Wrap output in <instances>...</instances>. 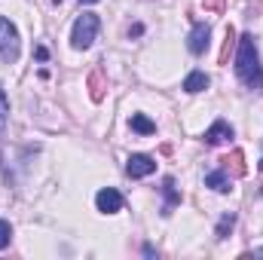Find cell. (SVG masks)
<instances>
[{
	"label": "cell",
	"mask_w": 263,
	"mask_h": 260,
	"mask_svg": "<svg viewBox=\"0 0 263 260\" xmlns=\"http://www.w3.org/2000/svg\"><path fill=\"white\" fill-rule=\"evenodd\" d=\"M230 138H233V126L223 123V120H217L211 129L205 132V144H211V147H217V144H223V141H230Z\"/></svg>",
	"instance_id": "8"
},
{
	"label": "cell",
	"mask_w": 263,
	"mask_h": 260,
	"mask_svg": "<svg viewBox=\"0 0 263 260\" xmlns=\"http://www.w3.org/2000/svg\"><path fill=\"white\" fill-rule=\"evenodd\" d=\"M162 193H165V199H168L162 214H172V205H178V202H181V193L175 190V181H172V178H165V181H162Z\"/></svg>",
	"instance_id": "14"
},
{
	"label": "cell",
	"mask_w": 263,
	"mask_h": 260,
	"mask_svg": "<svg viewBox=\"0 0 263 260\" xmlns=\"http://www.w3.org/2000/svg\"><path fill=\"white\" fill-rule=\"evenodd\" d=\"M126 172H129V178H147V175L156 172V159L153 156H144V153H135V156H129V162H126Z\"/></svg>",
	"instance_id": "4"
},
{
	"label": "cell",
	"mask_w": 263,
	"mask_h": 260,
	"mask_svg": "<svg viewBox=\"0 0 263 260\" xmlns=\"http://www.w3.org/2000/svg\"><path fill=\"white\" fill-rule=\"evenodd\" d=\"M6 117H9V104H6V95L0 92V129L6 126Z\"/></svg>",
	"instance_id": "18"
},
{
	"label": "cell",
	"mask_w": 263,
	"mask_h": 260,
	"mask_svg": "<svg viewBox=\"0 0 263 260\" xmlns=\"http://www.w3.org/2000/svg\"><path fill=\"white\" fill-rule=\"evenodd\" d=\"M9 239H12V230H9V224H6V220H0V248H6V245H9Z\"/></svg>",
	"instance_id": "17"
},
{
	"label": "cell",
	"mask_w": 263,
	"mask_h": 260,
	"mask_svg": "<svg viewBox=\"0 0 263 260\" xmlns=\"http://www.w3.org/2000/svg\"><path fill=\"white\" fill-rule=\"evenodd\" d=\"M184 89H187L190 95H196V92H202V89H208V77H205L202 70H193V73L184 80Z\"/></svg>",
	"instance_id": "12"
},
{
	"label": "cell",
	"mask_w": 263,
	"mask_h": 260,
	"mask_svg": "<svg viewBox=\"0 0 263 260\" xmlns=\"http://www.w3.org/2000/svg\"><path fill=\"white\" fill-rule=\"evenodd\" d=\"M220 162H223V172H233L236 178H242V175L248 172V165H245V153H242V150H233V153L223 156Z\"/></svg>",
	"instance_id": "9"
},
{
	"label": "cell",
	"mask_w": 263,
	"mask_h": 260,
	"mask_svg": "<svg viewBox=\"0 0 263 260\" xmlns=\"http://www.w3.org/2000/svg\"><path fill=\"white\" fill-rule=\"evenodd\" d=\"M208 43H211V28H208V25H196V28L190 31V40H187L190 52H193V55H202V52L208 49Z\"/></svg>",
	"instance_id": "6"
},
{
	"label": "cell",
	"mask_w": 263,
	"mask_h": 260,
	"mask_svg": "<svg viewBox=\"0 0 263 260\" xmlns=\"http://www.w3.org/2000/svg\"><path fill=\"white\" fill-rule=\"evenodd\" d=\"M233 224H236V214H223L220 224H217V239H227L230 230H233Z\"/></svg>",
	"instance_id": "15"
},
{
	"label": "cell",
	"mask_w": 263,
	"mask_h": 260,
	"mask_svg": "<svg viewBox=\"0 0 263 260\" xmlns=\"http://www.w3.org/2000/svg\"><path fill=\"white\" fill-rule=\"evenodd\" d=\"M236 43H239V40H236V28H227V34H223V46H220V55H217V65H230V52H233Z\"/></svg>",
	"instance_id": "11"
},
{
	"label": "cell",
	"mask_w": 263,
	"mask_h": 260,
	"mask_svg": "<svg viewBox=\"0 0 263 260\" xmlns=\"http://www.w3.org/2000/svg\"><path fill=\"white\" fill-rule=\"evenodd\" d=\"M95 205H98V211H104V214H117V211L123 208V196L117 193L114 187H104V190H98V196H95Z\"/></svg>",
	"instance_id": "5"
},
{
	"label": "cell",
	"mask_w": 263,
	"mask_h": 260,
	"mask_svg": "<svg viewBox=\"0 0 263 260\" xmlns=\"http://www.w3.org/2000/svg\"><path fill=\"white\" fill-rule=\"evenodd\" d=\"M80 3H98V0H80Z\"/></svg>",
	"instance_id": "20"
},
{
	"label": "cell",
	"mask_w": 263,
	"mask_h": 260,
	"mask_svg": "<svg viewBox=\"0 0 263 260\" xmlns=\"http://www.w3.org/2000/svg\"><path fill=\"white\" fill-rule=\"evenodd\" d=\"M260 172H263V159H260Z\"/></svg>",
	"instance_id": "21"
},
{
	"label": "cell",
	"mask_w": 263,
	"mask_h": 260,
	"mask_svg": "<svg viewBox=\"0 0 263 260\" xmlns=\"http://www.w3.org/2000/svg\"><path fill=\"white\" fill-rule=\"evenodd\" d=\"M129 126L138 132V135H153V132H156V123H153V120H147L144 114H132Z\"/></svg>",
	"instance_id": "13"
},
{
	"label": "cell",
	"mask_w": 263,
	"mask_h": 260,
	"mask_svg": "<svg viewBox=\"0 0 263 260\" xmlns=\"http://www.w3.org/2000/svg\"><path fill=\"white\" fill-rule=\"evenodd\" d=\"M0 59H3L6 65L18 62V31H15V25H12L9 18H3V15H0Z\"/></svg>",
	"instance_id": "3"
},
{
	"label": "cell",
	"mask_w": 263,
	"mask_h": 260,
	"mask_svg": "<svg viewBox=\"0 0 263 260\" xmlns=\"http://www.w3.org/2000/svg\"><path fill=\"white\" fill-rule=\"evenodd\" d=\"M89 95H92V101H104V95H107V80H104V70L101 67H95L92 73H89Z\"/></svg>",
	"instance_id": "7"
},
{
	"label": "cell",
	"mask_w": 263,
	"mask_h": 260,
	"mask_svg": "<svg viewBox=\"0 0 263 260\" xmlns=\"http://www.w3.org/2000/svg\"><path fill=\"white\" fill-rule=\"evenodd\" d=\"M236 77L248 86L263 92V67H260V55H257V43L254 34H242L239 37V52H236Z\"/></svg>",
	"instance_id": "1"
},
{
	"label": "cell",
	"mask_w": 263,
	"mask_h": 260,
	"mask_svg": "<svg viewBox=\"0 0 263 260\" xmlns=\"http://www.w3.org/2000/svg\"><path fill=\"white\" fill-rule=\"evenodd\" d=\"M98 28H101L98 15H95V12H83V15L73 22V31H70L73 49H89L92 40H95V34H98Z\"/></svg>",
	"instance_id": "2"
},
{
	"label": "cell",
	"mask_w": 263,
	"mask_h": 260,
	"mask_svg": "<svg viewBox=\"0 0 263 260\" xmlns=\"http://www.w3.org/2000/svg\"><path fill=\"white\" fill-rule=\"evenodd\" d=\"M205 12H223L227 9V0H202Z\"/></svg>",
	"instance_id": "16"
},
{
	"label": "cell",
	"mask_w": 263,
	"mask_h": 260,
	"mask_svg": "<svg viewBox=\"0 0 263 260\" xmlns=\"http://www.w3.org/2000/svg\"><path fill=\"white\" fill-rule=\"evenodd\" d=\"M144 34V25H132L129 28V37H141Z\"/></svg>",
	"instance_id": "19"
},
{
	"label": "cell",
	"mask_w": 263,
	"mask_h": 260,
	"mask_svg": "<svg viewBox=\"0 0 263 260\" xmlns=\"http://www.w3.org/2000/svg\"><path fill=\"white\" fill-rule=\"evenodd\" d=\"M205 187H211L214 193H230V190H233L227 172H208V175H205Z\"/></svg>",
	"instance_id": "10"
}]
</instances>
